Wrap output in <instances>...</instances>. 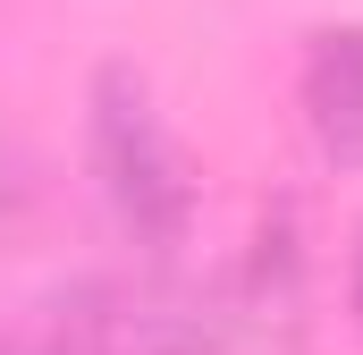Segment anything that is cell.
<instances>
[{
  "label": "cell",
  "instance_id": "6da1fadb",
  "mask_svg": "<svg viewBox=\"0 0 363 355\" xmlns=\"http://www.w3.org/2000/svg\"><path fill=\"white\" fill-rule=\"evenodd\" d=\"M85 153H93V178H101V203L110 220L152 254L169 263L194 229V178H186V153L161 119L152 85L135 68H101L93 77V102H85Z\"/></svg>",
  "mask_w": 363,
  "mask_h": 355
},
{
  "label": "cell",
  "instance_id": "7a4b0ae2",
  "mask_svg": "<svg viewBox=\"0 0 363 355\" xmlns=\"http://www.w3.org/2000/svg\"><path fill=\"white\" fill-rule=\"evenodd\" d=\"M296 102H304L313 144H321L338 170H363V26L313 34L304 77H296Z\"/></svg>",
  "mask_w": 363,
  "mask_h": 355
},
{
  "label": "cell",
  "instance_id": "3957f363",
  "mask_svg": "<svg viewBox=\"0 0 363 355\" xmlns=\"http://www.w3.org/2000/svg\"><path fill=\"white\" fill-rule=\"evenodd\" d=\"M26 195H34V161H26V144H17V127L0 119V220H9V212H17Z\"/></svg>",
  "mask_w": 363,
  "mask_h": 355
},
{
  "label": "cell",
  "instance_id": "277c9868",
  "mask_svg": "<svg viewBox=\"0 0 363 355\" xmlns=\"http://www.w3.org/2000/svg\"><path fill=\"white\" fill-rule=\"evenodd\" d=\"M347 305H355V330H363V229H355V263H347Z\"/></svg>",
  "mask_w": 363,
  "mask_h": 355
},
{
  "label": "cell",
  "instance_id": "5b68a950",
  "mask_svg": "<svg viewBox=\"0 0 363 355\" xmlns=\"http://www.w3.org/2000/svg\"><path fill=\"white\" fill-rule=\"evenodd\" d=\"M0 355H77V347H68V339L51 330V347H26V339H0Z\"/></svg>",
  "mask_w": 363,
  "mask_h": 355
}]
</instances>
